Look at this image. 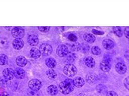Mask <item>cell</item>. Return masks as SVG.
<instances>
[{
  "label": "cell",
  "instance_id": "6",
  "mask_svg": "<svg viewBox=\"0 0 129 96\" xmlns=\"http://www.w3.org/2000/svg\"><path fill=\"white\" fill-rule=\"evenodd\" d=\"M69 52V49L68 47L65 45H59L56 48V54L58 56L60 57L66 56Z\"/></svg>",
  "mask_w": 129,
  "mask_h": 96
},
{
  "label": "cell",
  "instance_id": "26",
  "mask_svg": "<svg viewBox=\"0 0 129 96\" xmlns=\"http://www.w3.org/2000/svg\"><path fill=\"white\" fill-rule=\"evenodd\" d=\"M90 49L89 45L85 43H83L81 44L80 46V51L83 53H87L89 51Z\"/></svg>",
  "mask_w": 129,
  "mask_h": 96
},
{
  "label": "cell",
  "instance_id": "42",
  "mask_svg": "<svg viewBox=\"0 0 129 96\" xmlns=\"http://www.w3.org/2000/svg\"><path fill=\"white\" fill-rule=\"evenodd\" d=\"M78 96H87V95L85 94H84V93H80Z\"/></svg>",
  "mask_w": 129,
  "mask_h": 96
},
{
  "label": "cell",
  "instance_id": "38",
  "mask_svg": "<svg viewBox=\"0 0 129 96\" xmlns=\"http://www.w3.org/2000/svg\"><path fill=\"white\" fill-rule=\"evenodd\" d=\"M106 96H118V94L114 91H109L106 93Z\"/></svg>",
  "mask_w": 129,
  "mask_h": 96
},
{
  "label": "cell",
  "instance_id": "17",
  "mask_svg": "<svg viewBox=\"0 0 129 96\" xmlns=\"http://www.w3.org/2000/svg\"><path fill=\"white\" fill-rule=\"evenodd\" d=\"M77 58V56L75 53L72 52H69L68 54L64 57V62H74Z\"/></svg>",
  "mask_w": 129,
  "mask_h": 96
},
{
  "label": "cell",
  "instance_id": "12",
  "mask_svg": "<svg viewBox=\"0 0 129 96\" xmlns=\"http://www.w3.org/2000/svg\"><path fill=\"white\" fill-rule=\"evenodd\" d=\"M28 43L31 46H35L39 43V39L37 36L35 35H30L27 38Z\"/></svg>",
  "mask_w": 129,
  "mask_h": 96
},
{
  "label": "cell",
  "instance_id": "16",
  "mask_svg": "<svg viewBox=\"0 0 129 96\" xmlns=\"http://www.w3.org/2000/svg\"><path fill=\"white\" fill-rule=\"evenodd\" d=\"M16 62L17 65L20 67H24L26 65L27 63V60L24 56H19L16 58Z\"/></svg>",
  "mask_w": 129,
  "mask_h": 96
},
{
  "label": "cell",
  "instance_id": "23",
  "mask_svg": "<svg viewBox=\"0 0 129 96\" xmlns=\"http://www.w3.org/2000/svg\"><path fill=\"white\" fill-rule=\"evenodd\" d=\"M46 74L48 78L50 79H55L57 76V74L55 72V71L53 69H50L46 71Z\"/></svg>",
  "mask_w": 129,
  "mask_h": 96
},
{
  "label": "cell",
  "instance_id": "14",
  "mask_svg": "<svg viewBox=\"0 0 129 96\" xmlns=\"http://www.w3.org/2000/svg\"><path fill=\"white\" fill-rule=\"evenodd\" d=\"M15 76L18 79H22L25 77V72L21 68H16L14 70Z\"/></svg>",
  "mask_w": 129,
  "mask_h": 96
},
{
  "label": "cell",
  "instance_id": "24",
  "mask_svg": "<svg viewBox=\"0 0 129 96\" xmlns=\"http://www.w3.org/2000/svg\"><path fill=\"white\" fill-rule=\"evenodd\" d=\"M96 89L98 92H99L100 93H102V94H104V93L107 92V90L106 86L102 84L97 85L96 87Z\"/></svg>",
  "mask_w": 129,
  "mask_h": 96
},
{
  "label": "cell",
  "instance_id": "32",
  "mask_svg": "<svg viewBox=\"0 0 129 96\" xmlns=\"http://www.w3.org/2000/svg\"><path fill=\"white\" fill-rule=\"evenodd\" d=\"M50 27L49 26H46V27H43V26H39L38 27V29L39 31H40L42 32H48L50 29Z\"/></svg>",
  "mask_w": 129,
  "mask_h": 96
},
{
  "label": "cell",
  "instance_id": "31",
  "mask_svg": "<svg viewBox=\"0 0 129 96\" xmlns=\"http://www.w3.org/2000/svg\"><path fill=\"white\" fill-rule=\"evenodd\" d=\"M81 44L79 43H75L71 46V49L73 51H80Z\"/></svg>",
  "mask_w": 129,
  "mask_h": 96
},
{
  "label": "cell",
  "instance_id": "19",
  "mask_svg": "<svg viewBox=\"0 0 129 96\" xmlns=\"http://www.w3.org/2000/svg\"><path fill=\"white\" fill-rule=\"evenodd\" d=\"M83 38L84 40L90 43H93L96 39L95 37L92 34L90 33H85L83 36Z\"/></svg>",
  "mask_w": 129,
  "mask_h": 96
},
{
  "label": "cell",
  "instance_id": "36",
  "mask_svg": "<svg viewBox=\"0 0 129 96\" xmlns=\"http://www.w3.org/2000/svg\"><path fill=\"white\" fill-rule=\"evenodd\" d=\"M123 33L125 37L129 39V27H126L123 30Z\"/></svg>",
  "mask_w": 129,
  "mask_h": 96
},
{
  "label": "cell",
  "instance_id": "10",
  "mask_svg": "<svg viewBox=\"0 0 129 96\" xmlns=\"http://www.w3.org/2000/svg\"><path fill=\"white\" fill-rule=\"evenodd\" d=\"M102 45L105 49L109 50L112 49L114 47V43L111 39H106L102 41Z\"/></svg>",
  "mask_w": 129,
  "mask_h": 96
},
{
  "label": "cell",
  "instance_id": "18",
  "mask_svg": "<svg viewBox=\"0 0 129 96\" xmlns=\"http://www.w3.org/2000/svg\"><path fill=\"white\" fill-rule=\"evenodd\" d=\"M85 63L88 67L93 68L95 66L96 63L93 57L91 56H88L85 58Z\"/></svg>",
  "mask_w": 129,
  "mask_h": 96
},
{
  "label": "cell",
  "instance_id": "35",
  "mask_svg": "<svg viewBox=\"0 0 129 96\" xmlns=\"http://www.w3.org/2000/svg\"><path fill=\"white\" fill-rule=\"evenodd\" d=\"M124 85L125 86V87L129 90V76H127L125 78V79H124Z\"/></svg>",
  "mask_w": 129,
  "mask_h": 96
},
{
  "label": "cell",
  "instance_id": "27",
  "mask_svg": "<svg viewBox=\"0 0 129 96\" xmlns=\"http://www.w3.org/2000/svg\"><path fill=\"white\" fill-rule=\"evenodd\" d=\"M8 61V58L7 56L4 54H0V65H4L6 64Z\"/></svg>",
  "mask_w": 129,
  "mask_h": 96
},
{
  "label": "cell",
  "instance_id": "13",
  "mask_svg": "<svg viewBox=\"0 0 129 96\" xmlns=\"http://www.w3.org/2000/svg\"><path fill=\"white\" fill-rule=\"evenodd\" d=\"M73 83L75 86L77 87H81L84 85L85 81L82 77L77 76L73 80Z\"/></svg>",
  "mask_w": 129,
  "mask_h": 96
},
{
  "label": "cell",
  "instance_id": "37",
  "mask_svg": "<svg viewBox=\"0 0 129 96\" xmlns=\"http://www.w3.org/2000/svg\"><path fill=\"white\" fill-rule=\"evenodd\" d=\"M92 32L93 34H94L95 35H102L104 34V32H101V31H99L95 29H92Z\"/></svg>",
  "mask_w": 129,
  "mask_h": 96
},
{
  "label": "cell",
  "instance_id": "41",
  "mask_svg": "<svg viewBox=\"0 0 129 96\" xmlns=\"http://www.w3.org/2000/svg\"><path fill=\"white\" fill-rule=\"evenodd\" d=\"M0 96H10V95L8 92H7L6 91H4L0 94Z\"/></svg>",
  "mask_w": 129,
  "mask_h": 96
},
{
  "label": "cell",
  "instance_id": "1",
  "mask_svg": "<svg viewBox=\"0 0 129 96\" xmlns=\"http://www.w3.org/2000/svg\"><path fill=\"white\" fill-rule=\"evenodd\" d=\"M59 89L62 93L64 94H69L74 89L73 80L71 79H67L61 81L59 84Z\"/></svg>",
  "mask_w": 129,
  "mask_h": 96
},
{
  "label": "cell",
  "instance_id": "2",
  "mask_svg": "<svg viewBox=\"0 0 129 96\" xmlns=\"http://www.w3.org/2000/svg\"><path fill=\"white\" fill-rule=\"evenodd\" d=\"M63 72L67 76L69 77H73L77 74V69L74 64L69 63L67 64L64 66Z\"/></svg>",
  "mask_w": 129,
  "mask_h": 96
},
{
  "label": "cell",
  "instance_id": "22",
  "mask_svg": "<svg viewBox=\"0 0 129 96\" xmlns=\"http://www.w3.org/2000/svg\"><path fill=\"white\" fill-rule=\"evenodd\" d=\"M47 91L49 94L51 95H56L57 93L58 89L55 85H51L47 87Z\"/></svg>",
  "mask_w": 129,
  "mask_h": 96
},
{
  "label": "cell",
  "instance_id": "4",
  "mask_svg": "<svg viewBox=\"0 0 129 96\" xmlns=\"http://www.w3.org/2000/svg\"><path fill=\"white\" fill-rule=\"evenodd\" d=\"M39 50L43 55L45 56L49 55L52 52V46L48 44H42L39 47Z\"/></svg>",
  "mask_w": 129,
  "mask_h": 96
},
{
  "label": "cell",
  "instance_id": "8",
  "mask_svg": "<svg viewBox=\"0 0 129 96\" xmlns=\"http://www.w3.org/2000/svg\"><path fill=\"white\" fill-rule=\"evenodd\" d=\"M115 69L116 71L120 74H124L127 70V67L125 64L122 62L117 63L115 65Z\"/></svg>",
  "mask_w": 129,
  "mask_h": 96
},
{
  "label": "cell",
  "instance_id": "29",
  "mask_svg": "<svg viewBox=\"0 0 129 96\" xmlns=\"http://www.w3.org/2000/svg\"><path fill=\"white\" fill-rule=\"evenodd\" d=\"M91 52L94 55H99L101 52V49L97 46H94L91 48Z\"/></svg>",
  "mask_w": 129,
  "mask_h": 96
},
{
  "label": "cell",
  "instance_id": "34",
  "mask_svg": "<svg viewBox=\"0 0 129 96\" xmlns=\"http://www.w3.org/2000/svg\"><path fill=\"white\" fill-rule=\"evenodd\" d=\"M68 39L69 40L72 42H75L77 40L78 38L77 37L74 35V34H70L68 36Z\"/></svg>",
  "mask_w": 129,
  "mask_h": 96
},
{
  "label": "cell",
  "instance_id": "11",
  "mask_svg": "<svg viewBox=\"0 0 129 96\" xmlns=\"http://www.w3.org/2000/svg\"><path fill=\"white\" fill-rule=\"evenodd\" d=\"M98 79V75L94 73H89L86 76V81L89 83H93L96 82Z\"/></svg>",
  "mask_w": 129,
  "mask_h": 96
},
{
  "label": "cell",
  "instance_id": "30",
  "mask_svg": "<svg viewBox=\"0 0 129 96\" xmlns=\"http://www.w3.org/2000/svg\"><path fill=\"white\" fill-rule=\"evenodd\" d=\"M9 80L5 78L4 77H0V85L4 87H7L9 84Z\"/></svg>",
  "mask_w": 129,
  "mask_h": 96
},
{
  "label": "cell",
  "instance_id": "15",
  "mask_svg": "<svg viewBox=\"0 0 129 96\" xmlns=\"http://www.w3.org/2000/svg\"><path fill=\"white\" fill-rule=\"evenodd\" d=\"M24 43L21 39H16L13 42V47L17 50L21 49L24 46Z\"/></svg>",
  "mask_w": 129,
  "mask_h": 96
},
{
  "label": "cell",
  "instance_id": "40",
  "mask_svg": "<svg viewBox=\"0 0 129 96\" xmlns=\"http://www.w3.org/2000/svg\"><path fill=\"white\" fill-rule=\"evenodd\" d=\"M124 56L126 59L129 61V50H127L124 52Z\"/></svg>",
  "mask_w": 129,
  "mask_h": 96
},
{
  "label": "cell",
  "instance_id": "9",
  "mask_svg": "<svg viewBox=\"0 0 129 96\" xmlns=\"http://www.w3.org/2000/svg\"><path fill=\"white\" fill-rule=\"evenodd\" d=\"M111 67L110 62L107 60L104 59L100 63V68L103 72H108L110 70Z\"/></svg>",
  "mask_w": 129,
  "mask_h": 96
},
{
  "label": "cell",
  "instance_id": "43",
  "mask_svg": "<svg viewBox=\"0 0 129 96\" xmlns=\"http://www.w3.org/2000/svg\"><path fill=\"white\" fill-rule=\"evenodd\" d=\"M127 96H129V95H127Z\"/></svg>",
  "mask_w": 129,
  "mask_h": 96
},
{
  "label": "cell",
  "instance_id": "20",
  "mask_svg": "<svg viewBox=\"0 0 129 96\" xmlns=\"http://www.w3.org/2000/svg\"><path fill=\"white\" fill-rule=\"evenodd\" d=\"M45 64L49 68H52L56 66V62L54 58L50 57V58H47L45 60Z\"/></svg>",
  "mask_w": 129,
  "mask_h": 96
},
{
  "label": "cell",
  "instance_id": "39",
  "mask_svg": "<svg viewBox=\"0 0 129 96\" xmlns=\"http://www.w3.org/2000/svg\"><path fill=\"white\" fill-rule=\"evenodd\" d=\"M104 60H107L108 61H110V60H111V57L110 56V55H109L108 54H106L104 55Z\"/></svg>",
  "mask_w": 129,
  "mask_h": 96
},
{
  "label": "cell",
  "instance_id": "21",
  "mask_svg": "<svg viewBox=\"0 0 129 96\" xmlns=\"http://www.w3.org/2000/svg\"><path fill=\"white\" fill-rule=\"evenodd\" d=\"M30 54L31 57L34 58H38L41 56V52L39 49L36 48H32L31 49Z\"/></svg>",
  "mask_w": 129,
  "mask_h": 96
},
{
  "label": "cell",
  "instance_id": "33",
  "mask_svg": "<svg viewBox=\"0 0 129 96\" xmlns=\"http://www.w3.org/2000/svg\"><path fill=\"white\" fill-rule=\"evenodd\" d=\"M28 94L29 96H39V93L37 91L33 90L31 89H29Z\"/></svg>",
  "mask_w": 129,
  "mask_h": 96
},
{
  "label": "cell",
  "instance_id": "3",
  "mask_svg": "<svg viewBox=\"0 0 129 96\" xmlns=\"http://www.w3.org/2000/svg\"><path fill=\"white\" fill-rule=\"evenodd\" d=\"M11 34L16 39H21L25 35V31L21 27H15L12 30Z\"/></svg>",
  "mask_w": 129,
  "mask_h": 96
},
{
  "label": "cell",
  "instance_id": "28",
  "mask_svg": "<svg viewBox=\"0 0 129 96\" xmlns=\"http://www.w3.org/2000/svg\"><path fill=\"white\" fill-rule=\"evenodd\" d=\"M8 40L6 37H0V47L5 48L8 45Z\"/></svg>",
  "mask_w": 129,
  "mask_h": 96
},
{
  "label": "cell",
  "instance_id": "5",
  "mask_svg": "<svg viewBox=\"0 0 129 96\" xmlns=\"http://www.w3.org/2000/svg\"><path fill=\"white\" fill-rule=\"evenodd\" d=\"M28 86L30 89L37 91L40 89L42 84L40 81L36 79H33L30 80L28 82Z\"/></svg>",
  "mask_w": 129,
  "mask_h": 96
},
{
  "label": "cell",
  "instance_id": "7",
  "mask_svg": "<svg viewBox=\"0 0 129 96\" xmlns=\"http://www.w3.org/2000/svg\"><path fill=\"white\" fill-rule=\"evenodd\" d=\"M3 74L5 78L8 80L12 79L15 76L14 70L10 68H6L3 71Z\"/></svg>",
  "mask_w": 129,
  "mask_h": 96
},
{
  "label": "cell",
  "instance_id": "25",
  "mask_svg": "<svg viewBox=\"0 0 129 96\" xmlns=\"http://www.w3.org/2000/svg\"><path fill=\"white\" fill-rule=\"evenodd\" d=\"M113 31L114 33L119 37H121L122 36V31L120 27L115 26L113 27Z\"/></svg>",
  "mask_w": 129,
  "mask_h": 96
}]
</instances>
